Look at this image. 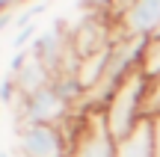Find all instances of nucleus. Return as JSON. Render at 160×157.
I'll list each match as a JSON object with an SVG mask.
<instances>
[{"mask_svg":"<svg viewBox=\"0 0 160 157\" xmlns=\"http://www.w3.org/2000/svg\"><path fill=\"white\" fill-rule=\"evenodd\" d=\"M145 95H148V74L142 68L131 71L119 83V89L110 95V101L104 104V119H107V128L116 140L128 136L142 119H148L145 116Z\"/></svg>","mask_w":160,"mask_h":157,"instance_id":"1","label":"nucleus"},{"mask_svg":"<svg viewBox=\"0 0 160 157\" xmlns=\"http://www.w3.org/2000/svg\"><path fill=\"white\" fill-rule=\"evenodd\" d=\"M71 130L68 157H116V136L110 134L104 110H80Z\"/></svg>","mask_w":160,"mask_h":157,"instance_id":"2","label":"nucleus"},{"mask_svg":"<svg viewBox=\"0 0 160 157\" xmlns=\"http://www.w3.org/2000/svg\"><path fill=\"white\" fill-rule=\"evenodd\" d=\"M21 157H68L71 151V130L65 125H42L27 122L15 128Z\"/></svg>","mask_w":160,"mask_h":157,"instance_id":"3","label":"nucleus"},{"mask_svg":"<svg viewBox=\"0 0 160 157\" xmlns=\"http://www.w3.org/2000/svg\"><path fill=\"white\" fill-rule=\"evenodd\" d=\"M71 116V104L57 92L53 80L48 86L36 89L33 95H21V101L15 104V122H42V125H62V119Z\"/></svg>","mask_w":160,"mask_h":157,"instance_id":"4","label":"nucleus"},{"mask_svg":"<svg viewBox=\"0 0 160 157\" xmlns=\"http://www.w3.org/2000/svg\"><path fill=\"white\" fill-rule=\"evenodd\" d=\"M119 33L131 39H151L160 33V0H133L128 12L116 21Z\"/></svg>","mask_w":160,"mask_h":157,"instance_id":"5","label":"nucleus"},{"mask_svg":"<svg viewBox=\"0 0 160 157\" xmlns=\"http://www.w3.org/2000/svg\"><path fill=\"white\" fill-rule=\"evenodd\" d=\"M116 157H154V119H142L116 142Z\"/></svg>","mask_w":160,"mask_h":157,"instance_id":"6","label":"nucleus"},{"mask_svg":"<svg viewBox=\"0 0 160 157\" xmlns=\"http://www.w3.org/2000/svg\"><path fill=\"white\" fill-rule=\"evenodd\" d=\"M53 80V71L48 68L45 62H39L36 56H30V62L24 65L21 71L15 74V83H18V95H33L36 89L48 86Z\"/></svg>","mask_w":160,"mask_h":157,"instance_id":"7","label":"nucleus"},{"mask_svg":"<svg viewBox=\"0 0 160 157\" xmlns=\"http://www.w3.org/2000/svg\"><path fill=\"white\" fill-rule=\"evenodd\" d=\"M142 71L148 77H157L160 74V33L151 36L148 45H145V53H142Z\"/></svg>","mask_w":160,"mask_h":157,"instance_id":"8","label":"nucleus"},{"mask_svg":"<svg viewBox=\"0 0 160 157\" xmlns=\"http://www.w3.org/2000/svg\"><path fill=\"white\" fill-rule=\"evenodd\" d=\"M36 33H39V27H36V24H30V27H21V30L15 33V39H12V47H15V51H24L30 42H36Z\"/></svg>","mask_w":160,"mask_h":157,"instance_id":"9","label":"nucleus"},{"mask_svg":"<svg viewBox=\"0 0 160 157\" xmlns=\"http://www.w3.org/2000/svg\"><path fill=\"white\" fill-rule=\"evenodd\" d=\"M15 92H18V83H15V77H6V80L0 83V101H3V104H9V101L15 98Z\"/></svg>","mask_w":160,"mask_h":157,"instance_id":"10","label":"nucleus"},{"mask_svg":"<svg viewBox=\"0 0 160 157\" xmlns=\"http://www.w3.org/2000/svg\"><path fill=\"white\" fill-rule=\"evenodd\" d=\"M154 157H160V116H154Z\"/></svg>","mask_w":160,"mask_h":157,"instance_id":"11","label":"nucleus"},{"mask_svg":"<svg viewBox=\"0 0 160 157\" xmlns=\"http://www.w3.org/2000/svg\"><path fill=\"white\" fill-rule=\"evenodd\" d=\"M12 21H15V15H12V12H3V15H0V33H3Z\"/></svg>","mask_w":160,"mask_h":157,"instance_id":"12","label":"nucleus"},{"mask_svg":"<svg viewBox=\"0 0 160 157\" xmlns=\"http://www.w3.org/2000/svg\"><path fill=\"white\" fill-rule=\"evenodd\" d=\"M9 6H12V0H0V15H3V12H9Z\"/></svg>","mask_w":160,"mask_h":157,"instance_id":"13","label":"nucleus"},{"mask_svg":"<svg viewBox=\"0 0 160 157\" xmlns=\"http://www.w3.org/2000/svg\"><path fill=\"white\" fill-rule=\"evenodd\" d=\"M0 157H12V154H9V151H0Z\"/></svg>","mask_w":160,"mask_h":157,"instance_id":"14","label":"nucleus"},{"mask_svg":"<svg viewBox=\"0 0 160 157\" xmlns=\"http://www.w3.org/2000/svg\"><path fill=\"white\" fill-rule=\"evenodd\" d=\"M12 3H24V0H12Z\"/></svg>","mask_w":160,"mask_h":157,"instance_id":"15","label":"nucleus"}]
</instances>
